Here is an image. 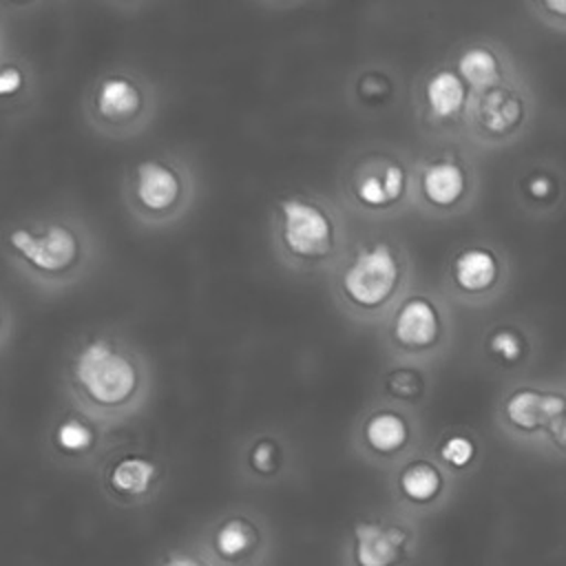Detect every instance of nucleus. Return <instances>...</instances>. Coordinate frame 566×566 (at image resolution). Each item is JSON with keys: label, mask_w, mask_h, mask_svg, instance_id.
Wrapping results in <instances>:
<instances>
[{"label": "nucleus", "mask_w": 566, "mask_h": 566, "mask_svg": "<svg viewBox=\"0 0 566 566\" xmlns=\"http://www.w3.org/2000/svg\"><path fill=\"white\" fill-rule=\"evenodd\" d=\"M566 418V391L557 387H513L500 407L502 427L515 440L542 442L548 429Z\"/></svg>", "instance_id": "15"}, {"label": "nucleus", "mask_w": 566, "mask_h": 566, "mask_svg": "<svg viewBox=\"0 0 566 566\" xmlns=\"http://www.w3.org/2000/svg\"><path fill=\"white\" fill-rule=\"evenodd\" d=\"M475 177L467 159L455 153L424 157L413 168V201L431 214H455L473 197Z\"/></svg>", "instance_id": "12"}, {"label": "nucleus", "mask_w": 566, "mask_h": 566, "mask_svg": "<svg viewBox=\"0 0 566 566\" xmlns=\"http://www.w3.org/2000/svg\"><path fill=\"white\" fill-rule=\"evenodd\" d=\"M336 305L354 321L387 318L407 294L409 259L389 237H365L347 245L329 272Z\"/></svg>", "instance_id": "4"}, {"label": "nucleus", "mask_w": 566, "mask_h": 566, "mask_svg": "<svg viewBox=\"0 0 566 566\" xmlns=\"http://www.w3.org/2000/svg\"><path fill=\"white\" fill-rule=\"evenodd\" d=\"M164 464L142 449L111 453L99 467L102 493L117 506L135 509L148 504L161 489Z\"/></svg>", "instance_id": "14"}, {"label": "nucleus", "mask_w": 566, "mask_h": 566, "mask_svg": "<svg viewBox=\"0 0 566 566\" xmlns=\"http://www.w3.org/2000/svg\"><path fill=\"white\" fill-rule=\"evenodd\" d=\"M396 93V80L391 71L380 66L360 69L352 80L354 104L360 108H385Z\"/></svg>", "instance_id": "24"}, {"label": "nucleus", "mask_w": 566, "mask_h": 566, "mask_svg": "<svg viewBox=\"0 0 566 566\" xmlns=\"http://www.w3.org/2000/svg\"><path fill=\"white\" fill-rule=\"evenodd\" d=\"M287 464L283 442L272 433L254 436L243 453H241V471L248 480L256 484H272L276 482Z\"/></svg>", "instance_id": "21"}, {"label": "nucleus", "mask_w": 566, "mask_h": 566, "mask_svg": "<svg viewBox=\"0 0 566 566\" xmlns=\"http://www.w3.org/2000/svg\"><path fill=\"white\" fill-rule=\"evenodd\" d=\"M471 88L462 82L453 66L429 71L418 91V106L424 113V124L455 128L464 126Z\"/></svg>", "instance_id": "18"}, {"label": "nucleus", "mask_w": 566, "mask_h": 566, "mask_svg": "<svg viewBox=\"0 0 566 566\" xmlns=\"http://www.w3.org/2000/svg\"><path fill=\"white\" fill-rule=\"evenodd\" d=\"M424 391H427V378L411 363L391 367L382 376V394H385V400L391 405H400V407L416 405L424 396Z\"/></svg>", "instance_id": "25"}, {"label": "nucleus", "mask_w": 566, "mask_h": 566, "mask_svg": "<svg viewBox=\"0 0 566 566\" xmlns=\"http://www.w3.org/2000/svg\"><path fill=\"white\" fill-rule=\"evenodd\" d=\"M486 356L500 367H517L531 354V340L526 332L513 323H500L486 332Z\"/></svg>", "instance_id": "23"}, {"label": "nucleus", "mask_w": 566, "mask_h": 566, "mask_svg": "<svg viewBox=\"0 0 566 566\" xmlns=\"http://www.w3.org/2000/svg\"><path fill=\"white\" fill-rule=\"evenodd\" d=\"M354 444L358 453L378 467H398L413 455L416 422L407 413V407L380 402L369 407L354 431Z\"/></svg>", "instance_id": "13"}, {"label": "nucleus", "mask_w": 566, "mask_h": 566, "mask_svg": "<svg viewBox=\"0 0 566 566\" xmlns=\"http://www.w3.org/2000/svg\"><path fill=\"white\" fill-rule=\"evenodd\" d=\"M455 73L471 88V93L491 88L509 77L502 55L489 44H471L460 51L453 64Z\"/></svg>", "instance_id": "20"}, {"label": "nucleus", "mask_w": 566, "mask_h": 566, "mask_svg": "<svg viewBox=\"0 0 566 566\" xmlns=\"http://www.w3.org/2000/svg\"><path fill=\"white\" fill-rule=\"evenodd\" d=\"M433 458L440 462V467L449 475L467 473V471H471L478 464L480 447H478V442L469 433L451 431V433H447V436H442L438 440Z\"/></svg>", "instance_id": "26"}, {"label": "nucleus", "mask_w": 566, "mask_h": 566, "mask_svg": "<svg viewBox=\"0 0 566 566\" xmlns=\"http://www.w3.org/2000/svg\"><path fill=\"white\" fill-rule=\"evenodd\" d=\"M555 455L566 458V418H562L559 422H555L548 433L542 440Z\"/></svg>", "instance_id": "30"}, {"label": "nucleus", "mask_w": 566, "mask_h": 566, "mask_svg": "<svg viewBox=\"0 0 566 566\" xmlns=\"http://www.w3.org/2000/svg\"><path fill=\"white\" fill-rule=\"evenodd\" d=\"M11 329H13L11 310H9V305L0 298V349L9 343V338H11Z\"/></svg>", "instance_id": "31"}, {"label": "nucleus", "mask_w": 566, "mask_h": 566, "mask_svg": "<svg viewBox=\"0 0 566 566\" xmlns=\"http://www.w3.org/2000/svg\"><path fill=\"white\" fill-rule=\"evenodd\" d=\"M199 548L214 566H261L270 551V531L254 511L232 509L210 522Z\"/></svg>", "instance_id": "11"}, {"label": "nucleus", "mask_w": 566, "mask_h": 566, "mask_svg": "<svg viewBox=\"0 0 566 566\" xmlns=\"http://www.w3.org/2000/svg\"><path fill=\"white\" fill-rule=\"evenodd\" d=\"M413 199V168L387 148H367L354 155L340 175V201L365 219L398 214Z\"/></svg>", "instance_id": "7"}, {"label": "nucleus", "mask_w": 566, "mask_h": 566, "mask_svg": "<svg viewBox=\"0 0 566 566\" xmlns=\"http://www.w3.org/2000/svg\"><path fill=\"white\" fill-rule=\"evenodd\" d=\"M531 7H533L544 20H548L551 24L566 29V0H557V2H553V0H548V2H535V4H531Z\"/></svg>", "instance_id": "29"}, {"label": "nucleus", "mask_w": 566, "mask_h": 566, "mask_svg": "<svg viewBox=\"0 0 566 566\" xmlns=\"http://www.w3.org/2000/svg\"><path fill=\"white\" fill-rule=\"evenodd\" d=\"M82 113L99 137L126 142L142 135L153 124L157 88L142 71L115 66L91 80Z\"/></svg>", "instance_id": "6"}, {"label": "nucleus", "mask_w": 566, "mask_h": 566, "mask_svg": "<svg viewBox=\"0 0 566 566\" xmlns=\"http://www.w3.org/2000/svg\"><path fill=\"white\" fill-rule=\"evenodd\" d=\"M155 566H214V564L199 548V544H195V546H175L164 551Z\"/></svg>", "instance_id": "28"}, {"label": "nucleus", "mask_w": 566, "mask_h": 566, "mask_svg": "<svg viewBox=\"0 0 566 566\" xmlns=\"http://www.w3.org/2000/svg\"><path fill=\"white\" fill-rule=\"evenodd\" d=\"M197 197V177L190 161L175 153H153L128 164L122 181V201L135 223L164 230L181 221Z\"/></svg>", "instance_id": "5"}, {"label": "nucleus", "mask_w": 566, "mask_h": 566, "mask_svg": "<svg viewBox=\"0 0 566 566\" xmlns=\"http://www.w3.org/2000/svg\"><path fill=\"white\" fill-rule=\"evenodd\" d=\"M418 553L413 517L405 513H369L352 522L343 566H411Z\"/></svg>", "instance_id": "8"}, {"label": "nucleus", "mask_w": 566, "mask_h": 566, "mask_svg": "<svg viewBox=\"0 0 566 566\" xmlns=\"http://www.w3.org/2000/svg\"><path fill=\"white\" fill-rule=\"evenodd\" d=\"M35 77L27 60L4 55L0 62V111L24 108L31 102Z\"/></svg>", "instance_id": "22"}, {"label": "nucleus", "mask_w": 566, "mask_h": 566, "mask_svg": "<svg viewBox=\"0 0 566 566\" xmlns=\"http://www.w3.org/2000/svg\"><path fill=\"white\" fill-rule=\"evenodd\" d=\"M520 195L531 210H551L562 199V181L548 170H533L522 179Z\"/></svg>", "instance_id": "27"}, {"label": "nucleus", "mask_w": 566, "mask_h": 566, "mask_svg": "<svg viewBox=\"0 0 566 566\" xmlns=\"http://www.w3.org/2000/svg\"><path fill=\"white\" fill-rule=\"evenodd\" d=\"M528 115V93L509 75L491 88L471 93L464 128L482 144H509L526 126Z\"/></svg>", "instance_id": "10"}, {"label": "nucleus", "mask_w": 566, "mask_h": 566, "mask_svg": "<svg viewBox=\"0 0 566 566\" xmlns=\"http://www.w3.org/2000/svg\"><path fill=\"white\" fill-rule=\"evenodd\" d=\"M391 495L398 511L409 517L431 513L449 495V473L431 455H409L394 471Z\"/></svg>", "instance_id": "16"}, {"label": "nucleus", "mask_w": 566, "mask_h": 566, "mask_svg": "<svg viewBox=\"0 0 566 566\" xmlns=\"http://www.w3.org/2000/svg\"><path fill=\"white\" fill-rule=\"evenodd\" d=\"M7 55V35H4V20L0 15V62Z\"/></svg>", "instance_id": "32"}, {"label": "nucleus", "mask_w": 566, "mask_h": 566, "mask_svg": "<svg viewBox=\"0 0 566 566\" xmlns=\"http://www.w3.org/2000/svg\"><path fill=\"white\" fill-rule=\"evenodd\" d=\"M506 263L502 254L484 243L462 245L449 263L451 292L462 303H484L504 285Z\"/></svg>", "instance_id": "17"}, {"label": "nucleus", "mask_w": 566, "mask_h": 566, "mask_svg": "<svg viewBox=\"0 0 566 566\" xmlns=\"http://www.w3.org/2000/svg\"><path fill=\"white\" fill-rule=\"evenodd\" d=\"M447 334V310L427 292H407L385 321L387 347L405 360L436 354L444 345Z\"/></svg>", "instance_id": "9"}, {"label": "nucleus", "mask_w": 566, "mask_h": 566, "mask_svg": "<svg viewBox=\"0 0 566 566\" xmlns=\"http://www.w3.org/2000/svg\"><path fill=\"white\" fill-rule=\"evenodd\" d=\"M340 210L314 192L279 195L270 210V248L294 274L332 272L347 250Z\"/></svg>", "instance_id": "3"}, {"label": "nucleus", "mask_w": 566, "mask_h": 566, "mask_svg": "<svg viewBox=\"0 0 566 566\" xmlns=\"http://www.w3.org/2000/svg\"><path fill=\"white\" fill-rule=\"evenodd\" d=\"M62 382L73 409L108 431L144 409L153 371L130 338L115 329H91L69 347Z\"/></svg>", "instance_id": "1"}, {"label": "nucleus", "mask_w": 566, "mask_h": 566, "mask_svg": "<svg viewBox=\"0 0 566 566\" xmlns=\"http://www.w3.org/2000/svg\"><path fill=\"white\" fill-rule=\"evenodd\" d=\"M97 237L75 212H44L9 223L0 252L9 268L44 294L82 283L97 261Z\"/></svg>", "instance_id": "2"}, {"label": "nucleus", "mask_w": 566, "mask_h": 566, "mask_svg": "<svg viewBox=\"0 0 566 566\" xmlns=\"http://www.w3.org/2000/svg\"><path fill=\"white\" fill-rule=\"evenodd\" d=\"M106 429L93 422L91 418L82 416L71 407V411L62 413L51 433H49V447L51 453L69 467H84L97 460L102 453Z\"/></svg>", "instance_id": "19"}]
</instances>
